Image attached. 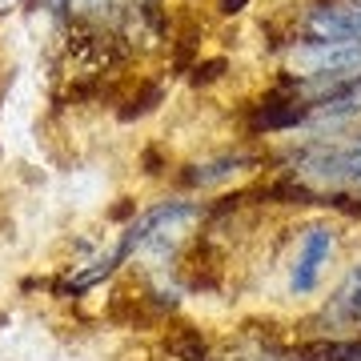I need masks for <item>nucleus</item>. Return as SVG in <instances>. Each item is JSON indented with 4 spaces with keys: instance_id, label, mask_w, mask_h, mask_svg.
<instances>
[{
    "instance_id": "10",
    "label": "nucleus",
    "mask_w": 361,
    "mask_h": 361,
    "mask_svg": "<svg viewBox=\"0 0 361 361\" xmlns=\"http://www.w3.org/2000/svg\"><path fill=\"white\" fill-rule=\"evenodd\" d=\"M109 217L113 221H125V217H137V201H129V197H125V201H121V205L113 209V213H109Z\"/></svg>"
},
{
    "instance_id": "9",
    "label": "nucleus",
    "mask_w": 361,
    "mask_h": 361,
    "mask_svg": "<svg viewBox=\"0 0 361 361\" xmlns=\"http://www.w3.org/2000/svg\"><path fill=\"white\" fill-rule=\"evenodd\" d=\"M245 8H249V0H217L221 16H237V13H245Z\"/></svg>"
},
{
    "instance_id": "5",
    "label": "nucleus",
    "mask_w": 361,
    "mask_h": 361,
    "mask_svg": "<svg viewBox=\"0 0 361 361\" xmlns=\"http://www.w3.org/2000/svg\"><path fill=\"white\" fill-rule=\"evenodd\" d=\"M161 101H165V85H161V80H145L141 89L133 92V97H125V101H121L116 116H121L125 125H133V121H141V116L153 113Z\"/></svg>"
},
{
    "instance_id": "2",
    "label": "nucleus",
    "mask_w": 361,
    "mask_h": 361,
    "mask_svg": "<svg viewBox=\"0 0 361 361\" xmlns=\"http://www.w3.org/2000/svg\"><path fill=\"white\" fill-rule=\"evenodd\" d=\"M334 245H337V233L329 229V225H310V229H305L301 249H297V261H293V281H289L297 297H310L313 289H317Z\"/></svg>"
},
{
    "instance_id": "7",
    "label": "nucleus",
    "mask_w": 361,
    "mask_h": 361,
    "mask_svg": "<svg viewBox=\"0 0 361 361\" xmlns=\"http://www.w3.org/2000/svg\"><path fill=\"white\" fill-rule=\"evenodd\" d=\"M225 73H229V56H209V61H197V65H193L189 80H193V89H205V85L221 80Z\"/></svg>"
},
{
    "instance_id": "8",
    "label": "nucleus",
    "mask_w": 361,
    "mask_h": 361,
    "mask_svg": "<svg viewBox=\"0 0 361 361\" xmlns=\"http://www.w3.org/2000/svg\"><path fill=\"white\" fill-rule=\"evenodd\" d=\"M141 169H145V177H161V173L169 169V161H165V153H161L157 145H149V149L141 153Z\"/></svg>"
},
{
    "instance_id": "1",
    "label": "nucleus",
    "mask_w": 361,
    "mask_h": 361,
    "mask_svg": "<svg viewBox=\"0 0 361 361\" xmlns=\"http://www.w3.org/2000/svg\"><path fill=\"white\" fill-rule=\"evenodd\" d=\"M297 77H361V40L345 44H289Z\"/></svg>"
},
{
    "instance_id": "3",
    "label": "nucleus",
    "mask_w": 361,
    "mask_h": 361,
    "mask_svg": "<svg viewBox=\"0 0 361 361\" xmlns=\"http://www.w3.org/2000/svg\"><path fill=\"white\" fill-rule=\"evenodd\" d=\"M241 165H257V157L225 153V157H217V161H209V165H185L177 173V185H185V189H205V185H217V180L233 177Z\"/></svg>"
},
{
    "instance_id": "4",
    "label": "nucleus",
    "mask_w": 361,
    "mask_h": 361,
    "mask_svg": "<svg viewBox=\"0 0 361 361\" xmlns=\"http://www.w3.org/2000/svg\"><path fill=\"white\" fill-rule=\"evenodd\" d=\"M297 361H361V337H313L293 349Z\"/></svg>"
},
{
    "instance_id": "6",
    "label": "nucleus",
    "mask_w": 361,
    "mask_h": 361,
    "mask_svg": "<svg viewBox=\"0 0 361 361\" xmlns=\"http://www.w3.org/2000/svg\"><path fill=\"white\" fill-rule=\"evenodd\" d=\"M169 353L177 361H209L205 337H201V329H193V325H180L177 334L169 337Z\"/></svg>"
}]
</instances>
